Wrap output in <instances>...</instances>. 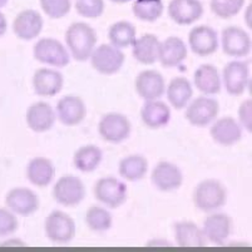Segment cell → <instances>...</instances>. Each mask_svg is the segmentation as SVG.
<instances>
[{
  "label": "cell",
  "mask_w": 252,
  "mask_h": 252,
  "mask_svg": "<svg viewBox=\"0 0 252 252\" xmlns=\"http://www.w3.org/2000/svg\"><path fill=\"white\" fill-rule=\"evenodd\" d=\"M238 123L242 128L251 133L252 132V100L246 99L238 107Z\"/></svg>",
  "instance_id": "cell-39"
},
{
  "label": "cell",
  "mask_w": 252,
  "mask_h": 252,
  "mask_svg": "<svg viewBox=\"0 0 252 252\" xmlns=\"http://www.w3.org/2000/svg\"><path fill=\"white\" fill-rule=\"evenodd\" d=\"M132 126L129 119L121 113H107L98 123V132L102 139L113 144L122 143L129 137Z\"/></svg>",
  "instance_id": "cell-9"
},
{
  "label": "cell",
  "mask_w": 252,
  "mask_h": 252,
  "mask_svg": "<svg viewBox=\"0 0 252 252\" xmlns=\"http://www.w3.org/2000/svg\"><path fill=\"white\" fill-rule=\"evenodd\" d=\"M245 5V0H210L211 11L221 19L237 15Z\"/></svg>",
  "instance_id": "cell-35"
},
{
  "label": "cell",
  "mask_w": 252,
  "mask_h": 252,
  "mask_svg": "<svg viewBox=\"0 0 252 252\" xmlns=\"http://www.w3.org/2000/svg\"><path fill=\"white\" fill-rule=\"evenodd\" d=\"M57 114L52 105L47 102H35L31 105L25 114L27 125L35 133H44L53 128Z\"/></svg>",
  "instance_id": "cell-20"
},
{
  "label": "cell",
  "mask_w": 252,
  "mask_h": 252,
  "mask_svg": "<svg viewBox=\"0 0 252 252\" xmlns=\"http://www.w3.org/2000/svg\"><path fill=\"white\" fill-rule=\"evenodd\" d=\"M189 44L192 52L198 57H208L219 48L217 33L210 25L194 27L189 34Z\"/></svg>",
  "instance_id": "cell-17"
},
{
  "label": "cell",
  "mask_w": 252,
  "mask_h": 252,
  "mask_svg": "<svg viewBox=\"0 0 252 252\" xmlns=\"http://www.w3.org/2000/svg\"><path fill=\"white\" fill-rule=\"evenodd\" d=\"M210 134L217 144L230 147L242 138V127L232 117H222L211 126Z\"/></svg>",
  "instance_id": "cell-22"
},
{
  "label": "cell",
  "mask_w": 252,
  "mask_h": 252,
  "mask_svg": "<svg viewBox=\"0 0 252 252\" xmlns=\"http://www.w3.org/2000/svg\"><path fill=\"white\" fill-rule=\"evenodd\" d=\"M137 38V29L132 23L119 20L113 23L108 29V39L112 45L122 49L133 44Z\"/></svg>",
  "instance_id": "cell-32"
},
{
  "label": "cell",
  "mask_w": 252,
  "mask_h": 252,
  "mask_svg": "<svg viewBox=\"0 0 252 252\" xmlns=\"http://www.w3.org/2000/svg\"><path fill=\"white\" fill-rule=\"evenodd\" d=\"M222 50L226 56L241 58L251 52V38L245 29L231 25L222 31Z\"/></svg>",
  "instance_id": "cell-14"
},
{
  "label": "cell",
  "mask_w": 252,
  "mask_h": 252,
  "mask_svg": "<svg viewBox=\"0 0 252 252\" xmlns=\"http://www.w3.org/2000/svg\"><path fill=\"white\" fill-rule=\"evenodd\" d=\"M103 159V152L94 144H86L78 148L73 156V164L78 171L83 173H91L95 171Z\"/></svg>",
  "instance_id": "cell-30"
},
{
  "label": "cell",
  "mask_w": 252,
  "mask_h": 252,
  "mask_svg": "<svg viewBox=\"0 0 252 252\" xmlns=\"http://www.w3.org/2000/svg\"><path fill=\"white\" fill-rule=\"evenodd\" d=\"M44 232L53 244H68L75 236V222L63 211H53L44 221Z\"/></svg>",
  "instance_id": "cell-3"
},
{
  "label": "cell",
  "mask_w": 252,
  "mask_h": 252,
  "mask_svg": "<svg viewBox=\"0 0 252 252\" xmlns=\"http://www.w3.org/2000/svg\"><path fill=\"white\" fill-rule=\"evenodd\" d=\"M168 102L175 109H183L193 95L191 82L185 77L173 78L166 88Z\"/></svg>",
  "instance_id": "cell-29"
},
{
  "label": "cell",
  "mask_w": 252,
  "mask_h": 252,
  "mask_svg": "<svg viewBox=\"0 0 252 252\" xmlns=\"http://www.w3.org/2000/svg\"><path fill=\"white\" fill-rule=\"evenodd\" d=\"M175 238L181 247H203L207 241L202 228L192 221H181L175 223Z\"/></svg>",
  "instance_id": "cell-28"
},
{
  "label": "cell",
  "mask_w": 252,
  "mask_h": 252,
  "mask_svg": "<svg viewBox=\"0 0 252 252\" xmlns=\"http://www.w3.org/2000/svg\"><path fill=\"white\" fill-rule=\"evenodd\" d=\"M224 88L231 95H241L246 92L250 83V72L247 63L241 61L228 62L223 68Z\"/></svg>",
  "instance_id": "cell-11"
},
{
  "label": "cell",
  "mask_w": 252,
  "mask_h": 252,
  "mask_svg": "<svg viewBox=\"0 0 252 252\" xmlns=\"http://www.w3.org/2000/svg\"><path fill=\"white\" fill-rule=\"evenodd\" d=\"M19 222L9 208H0V237H8L17 232Z\"/></svg>",
  "instance_id": "cell-38"
},
{
  "label": "cell",
  "mask_w": 252,
  "mask_h": 252,
  "mask_svg": "<svg viewBox=\"0 0 252 252\" xmlns=\"http://www.w3.org/2000/svg\"><path fill=\"white\" fill-rule=\"evenodd\" d=\"M5 205L11 212L28 217L38 211L39 198L34 191L27 187H15L5 196Z\"/></svg>",
  "instance_id": "cell-12"
},
{
  "label": "cell",
  "mask_w": 252,
  "mask_h": 252,
  "mask_svg": "<svg viewBox=\"0 0 252 252\" xmlns=\"http://www.w3.org/2000/svg\"><path fill=\"white\" fill-rule=\"evenodd\" d=\"M187 58V47L178 36H168L164 42L159 43L158 61L164 68L177 67Z\"/></svg>",
  "instance_id": "cell-23"
},
{
  "label": "cell",
  "mask_w": 252,
  "mask_h": 252,
  "mask_svg": "<svg viewBox=\"0 0 252 252\" xmlns=\"http://www.w3.org/2000/svg\"><path fill=\"white\" fill-rule=\"evenodd\" d=\"M56 114L62 125L74 127L86 119L87 107L84 100L78 95H64L57 103Z\"/></svg>",
  "instance_id": "cell-13"
},
{
  "label": "cell",
  "mask_w": 252,
  "mask_h": 252,
  "mask_svg": "<svg viewBox=\"0 0 252 252\" xmlns=\"http://www.w3.org/2000/svg\"><path fill=\"white\" fill-rule=\"evenodd\" d=\"M151 181L156 189L162 192L178 189L183 183V173L180 167L171 162H158L153 168Z\"/></svg>",
  "instance_id": "cell-15"
},
{
  "label": "cell",
  "mask_w": 252,
  "mask_h": 252,
  "mask_svg": "<svg viewBox=\"0 0 252 252\" xmlns=\"http://www.w3.org/2000/svg\"><path fill=\"white\" fill-rule=\"evenodd\" d=\"M141 119L146 127L158 129L168 125L171 119V109L162 100H146L141 108Z\"/></svg>",
  "instance_id": "cell-24"
},
{
  "label": "cell",
  "mask_w": 252,
  "mask_h": 252,
  "mask_svg": "<svg viewBox=\"0 0 252 252\" xmlns=\"http://www.w3.org/2000/svg\"><path fill=\"white\" fill-rule=\"evenodd\" d=\"M95 200L109 208H118L127 201L128 189L123 182L114 177H103L93 187Z\"/></svg>",
  "instance_id": "cell-8"
},
{
  "label": "cell",
  "mask_w": 252,
  "mask_h": 252,
  "mask_svg": "<svg viewBox=\"0 0 252 252\" xmlns=\"http://www.w3.org/2000/svg\"><path fill=\"white\" fill-rule=\"evenodd\" d=\"M65 44L75 61L86 62L97 44V33L87 23H73L65 32Z\"/></svg>",
  "instance_id": "cell-1"
},
{
  "label": "cell",
  "mask_w": 252,
  "mask_h": 252,
  "mask_svg": "<svg viewBox=\"0 0 252 252\" xmlns=\"http://www.w3.org/2000/svg\"><path fill=\"white\" fill-rule=\"evenodd\" d=\"M220 112V104L216 99L207 95L194 98L186 105L185 117L189 125L194 127H207L215 122Z\"/></svg>",
  "instance_id": "cell-4"
},
{
  "label": "cell",
  "mask_w": 252,
  "mask_h": 252,
  "mask_svg": "<svg viewBox=\"0 0 252 252\" xmlns=\"http://www.w3.org/2000/svg\"><path fill=\"white\" fill-rule=\"evenodd\" d=\"M33 56L38 62L63 68L69 64V53L62 42L54 38H42L34 44Z\"/></svg>",
  "instance_id": "cell-5"
},
{
  "label": "cell",
  "mask_w": 252,
  "mask_h": 252,
  "mask_svg": "<svg viewBox=\"0 0 252 252\" xmlns=\"http://www.w3.org/2000/svg\"><path fill=\"white\" fill-rule=\"evenodd\" d=\"M245 23H246V25L249 27V28H251L252 27V23H251V5H247L246 10H245Z\"/></svg>",
  "instance_id": "cell-41"
},
{
  "label": "cell",
  "mask_w": 252,
  "mask_h": 252,
  "mask_svg": "<svg viewBox=\"0 0 252 252\" xmlns=\"http://www.w3.org/2000/svg\"><path fill=\"white\" fill-rule=\"evenodd\" d=\"M53 198L64 207H75L86 197V187L79 177L65 175L59 178L53 187Z\"/></svg>",
  "instance_id": "cell-6"
},
{
  "label": "cell",
  "mask_w": 252,
  "mask_h": 252,
  "mask_svg": "<svg viewBox=\"0 0 252 252\" xmlns=\"http://www.w3.org/2000/svg\"><path fill=\"white\" fill-rule=\"evenodd\" d=\"M134 88L142 99H159L166 92V82L163 75L157 70H143L136 77Z\"/></svg>",
  "instance_id": "cell-16"
},
{
  "label": "cell",
  "mask_w": 252,
  "mask_h": 252,
  "mask_svg": "<svg viewBox=\"0 0 252 252\" xmlns=\"http://www.w3.org/2000/svg\"><path fill=\"white\" fill-rule=\"evenodd\" d=\"M159 39L155 34H143L132 44V54L138 63L150 65L158 61V50H159Z\"/></svg>",
  "instance_id": "cell-27"
},
{
  "label": "cell",
  "mask_w": 252,
  "mask_h": 252,
  "mask_svg": "<svg viewBox=\"0 0 252 252\" xmlns=\"http://www.w3.org/2000/svg\"><path fill=\"white\" fill-rule=\"evenodd\" d=\"M148 161L141 155H129L121 159L118 172L121 177L129 182H136L142 180L147 175Z\"/></svg>",
  "instance_id": "cell-31"
},
{
  "label": "cell",
  "mask_w": 252,
  "mask_h": 252,
  "mask_svg": "<svg viewBox=\"0 0 252 252\" xmlns=\"http://www.w3.org/2000/svg\"><path fill=\"white\" fill-rule=\"evenodd\" d=\"M193 83L205 95L219 94L221 92V78L217 68L212 64H202L197 68L193 74Z\"/></svg>",
  "instance_id": "cell-26"
},
{
  "label": "cell",
  "mask_w": 252,
  "mask_h": 252,
  "mask_svg": "<svg viewBox=\"0 0 252 252\" xmlns=\"http://www.w3.org/2000/svg\"><path fill=\"white\" fill-rule=\"evenodd\" d=\"M194 207L202 212H214L227 202V189L217 180H205L196 186L192 196Z\"/></svg>",
  "instance_id": "cell-2"
},
{
  "label": "cell",
  "mask_w": 252,
  "mask_h": 252,
  "mask_svg": "<svg viewBox=\"0 0 252 252\" xmlns=\"http://www.w3.org/2000/svg\"><path fill=\"white\" fill-rule=\"evenodd\" d=\"M74 6L81 17L88 19L99 18L104 13V0H74Z\"/></svg>",
  "instance_id": "cell-37"
},
{
  "label": "cell",
  "mask_w": 252,
  "mask_h": 252,
  "mask_svg": "<svg viewBox=\"0 0 252 252\" xmlns=\"http://www.w3.org/2000/svg\"><path fill=\"white\" fill-rule=\"evenodd\" d=\"M64 86V77L59 70L39 68L33 75V88L40 97H54L61 93Z\"/></svg>",
  "instance_id": "cell-21"
},
{
  "label": "cell",
  "mask_w": 252,
  "mask_h": 252,
  "mask_svg": "<svg viewBox=\"0 0 252 252\" xmlns=\"http://www.w3.org/2000/svg\"><path fill=\"white\" fill-rule=\"evenodd\" d=\"M6 3H8V0H0V8H3V6H5Z\"/></svg>",
  "instance_id": "cell-43"
},
{
  "label": "cell",
  "mask_w": 252,
  "mask_h": 252,
  "mask_svg": "<svg viewBox=\"0 0 252 252\" xmlns=\"http://www.w3.org/2000/svg\"><path fill=\"white\" fill-rule=\"evenodd\" d=\"M233 222L228 215L221 212H210L203 221V235L206 241L215 245H222L231 236Z\"/></svg>",
  "instance_id": "cell-10"
},
{
  "label": "cell",
  "mask_w": 252,
  "mask_h": 252,
  "mask_svg": "<svg viewBox=\"0 0 252 252\" xmlns=\"http://www.w3.org/2000/svg\"><path fill=\"white\" fill-rule=\"evenodd\" d=\"M54 175H56V167L47 157L33 158L27 166V177L29 182L39 189L49 186L54 178Z\"/></svg>",
  "instance_id": "cell-25"
},
{
  "label": "cell",
  "mask_w": 252,
  "mask_h": 252,
  "mask_svg": "<svg viewBox=\"0 0 252 252\" xmlns=\"http://www.w3.org/2000/svg\"><path fill=\"white\" fill-rule=\"evenodd\" d=\"M92 68L99 74L112 75L118 72L125 64L126 56L119 48L112 44H100L94 48L89 57Z\"/></svg>",
  "instance_id": "cell-7"
},
{
  "label": "cell",
  "mask_w": 252,
  "mask_h": 252,
  "mask_svg": "<svg viewBox=\"0 0 252 252\" xmlns=\"http://www.w3.org/2000/svg\"><path fill=\"white\" fill-rule=\"evenodd\" d=\"M44 14L52 19H61L65 17L72 9V0H39Z\"/></svg>",
  "instance_id": "cell-36"
},
{
  "label": "cell",
  "mask_w": 252,
  "mask_h": 252,
  "mask_svg": "<svg viewBox=\"0 0 252 252\" xmlns=\"http://www.w3.org/2000/svg\"><path fill=\"white\" fill-rule=\"evenodd\" d=\"M44 20L40 13L27 9L18 13L13 22V32L22 40H33L42 33Z\"/></svg>",
  "instance_id": "cell-19"
},
{
  "label": "cell",
  "mask_w": 252,
  "mask_h": 252,
  "mask_svg": "<svg viewBox=\"0 0 252 252\" xmlns=\"http://www.w3.org/2000/svg\"><path fill=\"white\" fill-rule=\"evenodd\" d=\"M111 1H113V3L116 4H125V3H128L129 0H111Z\"/></svg>",
  "instance_id": "cell-42"
},
{
  "label": "cell",
  "mask_w": 252,
  "mask_h": 252,
  "mask_svg": "<svg viewBox=\"0 0 252 252\" xmlns=\"http://www.w3.org/2000/svg\"><path fill=\"white\" fill-rule=\"evenodd\" d=\"M86 223L94 232H105L112 227L113 217L111 212L102 206H91L86 212Z\"/></svg>",
  "instance_id": "cell-34"
},
{
  "label": "cell",
  "mask_w": 252,
  "mask_h": 252,
  "mask_svg": "<svg viewBox=\"0 0 252 252\" xmlns=\"http://www.w3.org/2000/svg\"><path fill=\"white\" fill-rule=\"evenodd\" d=\"M164 5L162 0H136L132 4L134 17L142 22H156L162 17Z\"/></svg>",
  "instance_id": "cell-33"
},
{
  "label": "cell",
  "mask_w": 252,
  "mask_h": 252,
  "mask_svg": "<svg viewBox=\"0 0 252 252\" xmlns=\"http://www.w3.org/2000/svg\"><path fill=\"white\" fill-rule=\"evenodd\" d=\"M167 11L176 24L189 25L202 18L205 9L200 0H171Z\"/></svg>",
  "instance_id": "cell-18"
},
{
  "label": "cell",
  "mask_w": 252,
  "mask_h": 252,
  "mask_svg": "<svg viewBox=\"0 0 252 252\" xmlns=\"http://www.w3.org/2000/svg\"><path fill=\"white\" fill-rule=\"evenodd\" d=\"M6 28H8V22H6L5 15L0 11V36H3L5 34Z\"/></svg>",
  "instance_id": "cell-40"
}]
</instances>
